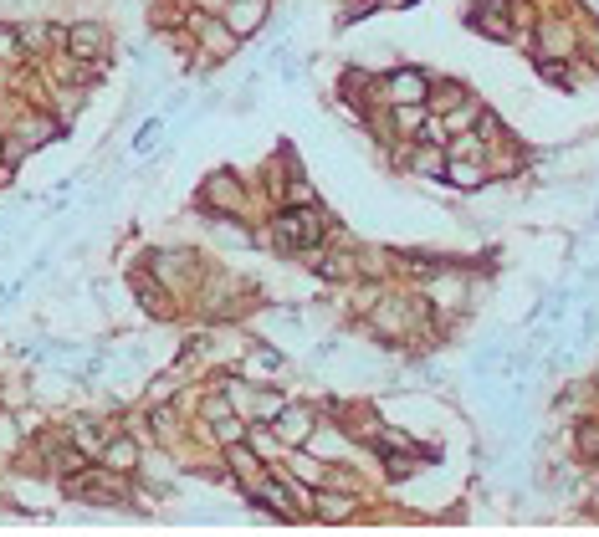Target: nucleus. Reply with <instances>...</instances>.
I'll list each match as a JSON object with an SVG mask.
<instances>
[{"label":"nucleus","mask_w":599,"mask_h":537,"mask_svg":"<svg viewBox=\"0 0 599 537\" xmlns=\"http://www.w3.org/2000/svg\"><path fill=\"white\" fill-rule=\"evenodd\" d=\"M374 103L384 108H405V103H431V77L420 67H390L374 77Z\"/></svg>","instance_id":"1"},{"label":"nucleus","mask_w":599,"mask_h":537,"mask_svg":"<svg viewBox=\"0 0 599 537\" xmlns=\"http://www.w3.org/2000/svg\"><path fill=\"white\" fill-rule=\"evenodd\" d=\"M323 415L313 410V405H282L267 425H272V435H277V445H292V451H303L308 445V435H313V425H318Z\"/></svg>","instance_id":"2"},{"label":"nucleus","mask_w":599,"mask_h":537,"mask_svg":"<svg viewBox=\"0 0 599 537\" xmlns=\"http://www.w3.org/2000/svg\"><path fill=\"white\" fill-rule=\"evenodd\" d=\"M267 11H272V0H226L221 6V21L231 26V36H256L267 26Z\"/></svg>","instance_id":"3"},{"label":"nucleus","mask_w":599,"mask_h":537,"mask_svg":"<svg viewBox=\"0 0 599 537\" xmlns=\"http://www.w3.org/2000/svg\"><path fill=\"white\" fill-rule=\"evenodd\" d=\"M277 374H282V348H272V343H251L246 358H241V379H251V384H282Z\"/></svg>","instance_id":"4"},{"label":"nucleus","mask_w":599,"mask_h":537,"mask_svg":"<svg viewBox=\"0 0 599 537\" xmlns=\"http://www.w3.org/2000/svg\"><path fill=\"white\" fill-rule=\"evenodd\" d=\"M446 179H451L456 190H487L492 159H477V154H446Z\"/></svg>","instance_id":"5"},{"label":"nucleus","mask_w":599,"mask_h":537,"mask_svg":"<svg viewBox=\"0 0 599 537\" xmlns=\"http://www.w3.org/2000/svg\"><path fill=\"white\" fill-rule=\"evenodd\" d=\"M98 461H103V466H108L113 476H128V471H139L144 451H139V440H134V435H113V440H103Z\"/></svg>","instance_id":"6"},{"label":"nucleus","mask_w":599,"mask_h":537,"mask_svg":"<svg viewBox=\"0 0 599 537\" xmlns=\"http://www.w3.org/2000/svg\"><path fill=\"white\" fill-rule=\"evenodd\" d=\"M200 205L205 210H236L241 205V185H236V174H210L205 179V190H200Z\"/></svg>","instance_id":"7"},{"label":"nucleus","mask_w":599,"mask_h":537,"mask_svg":"<svg viewBox=\"0 0 599 537\" xmlns=\"http://www.w3.org/2000/svg\"><path fill=\"white\" fill-rule=\"evenodd\" d=\"M103 26H93V21H82V26H72L67 31V47H72V57H82V62H88V57H98L103 52Z\"/></svg>","instance_id":"8"},{"label":"nucleus","mask_w":599,"mask_h":537,"mask_svg":"<svg viewBox=\"0 0 599 537\" xmlns=\"http://www.w3.org/2000/svg\"><path fill=\"white\" fill-rule=\"evenodd\" d=\"M574 451L579 461H599V420H574Z\"/></svg>","instance_id":"9"},{"label":"nucleus","mask_w":599,"mask_h":537,"mask_svg":"<svg viewBox=\"0 0 599 537\" xmlns=\"http://www.w3.org/2000/svg\"><path fill=\"white\" fill-rule=\"evenodd\" d=\"M0 57H21V31L0 26Z\"/></svg>","instance_id":"10"},{"label":"nucleus","mask_w":599,"mask_h":537,"mask_svg":"<svg viewBox=\"0 0 599 537\" xmlns=\"http://www.w3.org/2000/svg\"><path fill=\"white\" fill-rule=\"evenodd\" d=\"M415 0H379V11H410Z\"/></svg>","instance_id":"11"},{"label":"nucleus","mask_w":599,"mask_h":537,"mask_svg":"<svg viewBox=\"0 0 599 537\" xmlns=\"http://www.w3.org/2000/svg\"><path fill=\"white\" fill-rule=\"evenodd\" d=\"M579 6H584V11H589V16L599 21V0H579Z\"/></svg>","instance_id":"12"},{"label":"nucleus","mask_w":599,"mask_h":537,"mask_svg":"<svg viewBox=\"0 0 599 537\" xmlns=\"http://www.w3.org/2000/svg\"><path fill=\"white\" fill-rule=\"evenodd\" d=\"M200 6H205V11H221V6H226V0H200Z\"/></svg>","instance_id":"13"}]
</instances>
